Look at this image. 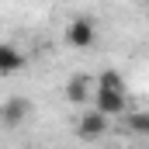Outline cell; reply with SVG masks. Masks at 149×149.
Masks as SVG:
<instances>
[{"label": "cell", "mask_w": 149, "mask_h": 149, "mask_svg": "<svg viewBox=\"0 0 149 149\" xmlns=\"http://www.w3.org/2000/svg\"><path fill=\"white\" fill-rule=\"evenodd\" d=\"M66 42H70L73 49H90V45L97 42V24H94V17H76V21H70Z\"/></svg>", "instance_id": "cell-1"}, {"label": "cell", "mask_w": 149, "mask_h": 149, "mask_svg": "<svg viewBox=\"0 0 149 149\" xmlns=\"http://www.w3.org/2000/svg\"><path fill=\"white\" fill-rule=\"evenodd\" d=\"M108 121H111V118H104L101 111H83L80 121H76V135H80L83 142H94V139H101V135L108 132Z\"/></svg>", "instance_id": "cell-2"}, {"label": "cell", "mask_w": 149, "mask_h": 149, "mask_svg": "<svg viewBox=\"0 0 149 149\" xmlns=\"http://www.w3.org/2000/svg\"><path fill=\"white\" fill-rule=\"evenodd\" d=\"M66 104H87L90 97H94V76L87 73H73L70 80H66Z\"/></svg>", "instance_id": "cell-3"}, {"label": "cell", "mask_w": 149, "mask_h": 149, "mask_svg": "<svg viewBox=\"0 0 149 149\" xmlns=\"http://www.w3.org/2000/svg\"><path fill=\"white\" fill-rule=\"evenodd\" d=\"M28 111H31V101L28 97H10V101L0 104V125L3 128H17L28 118Z\"/></svg>", "instance_id": "cell-4"}, {"label": "cell", "mask_w": 149, "mask_h": 149, "mask_svg": "<svg viewBox=\"0 0 149 149\" xmlns=\"http://www.w3.org/2000/svg\"><path fill=\"white\" fill-rule=\"evenodd\" d=\"M94 111H101L104 118L128 114V97L125 94H101V90H94Z\"/></svg>", "instance_id": "cell-5"}, {"label": "cell", "mask_w": 149, "mask_h": 149, "mask_svg": "<svg viewBox=\"0 0 149 149\" xmlns=\"http://www.w3.org/2000/svg\"><path fill=\"white\" fill-rule=\"evenodd\" d=\"M24 66V52L10 42H0V76H10Z\"/></svg>", "instance_id": "cell-6"}, {"label": "cell", "mask_w": 149, "mask_h": 149, "mask_svg": "<svg viewBox=\"0 0 149 149\" xmlns=\"http://www.w3.org/2000/svg\"><path fill=\"white\" fill-rule=\"evenodd\" d=\"M94 90H101V94H125V80H121L118 70H104L94 80Z\"/></svg>", "instance_id": "cell-7"}, {"label": "cell", "mask_w": 149, "mask_h": 149, "mask_svg": "<svg viewBox=\"0 0 149 149\" xmlns=\"http://www.w3.org/2000/svg\"><path fill=\"white\" fill-rule=\"evenodd\" d=\"M125 125H128V132L149 139V111H128L125 114Z\"/></svg>", "instance_id": "cell-8"}]
</instances>
